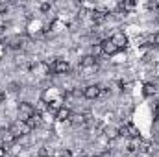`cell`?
<instances>
[{"label": "cell", "instance_id": "6da1fadb", "mask_svg": "<svg viewBox=\"0 0 159 157\" xmlns=\"http://www.w3.org/2000/svg\"><path fill=\"white\" fill-rule=\"evenodd\" d=\"M9 131L17 137V139H20V137H26V135H30V131H32V126L28 124V122H24V120H15L11 126H9Z\"/></svg>", "mask_w": 159, "mask_h": 157}, {"label": "cell", "instance_id": "7a4b0ae2", "mask_svg": "<svg viewBox=\"0 0 159 157\" xmlns=\"http://www.w3.org/2000/svg\"><path fill=\"white\" fill-rule=\"evenodd\" d=\"M35 113H37V111H35V107H34L30 102H20V104H19V120L28 122Z\"/></svg>", "mask_w": 159, "mask_h": 157}, {"label": "cell", "instance_id": "3957f363", "mask_svg": "<svg viewBox=\"0 0 159 157\" xmlns=\"http://www.w3.org/2000/svg\"><path fill=\"white\" fill-rule=\"evenodd\" d=\"M52 70H54L56 74H69V72H70V65H69V61H65V59H56V61L52 63Z\"/></svg>", "mask_w": 159, "mask_h": 157}, {"label": "cell", "instance_id": "277c9868", "mask_svg": "<svg viewBox=\"0 0 159 157\" xmlns=\"http://www.w3.org/2000/svg\"><path fill=\"white\" fill-rule=\"evenodd\" d=\"M100 94H102V87L96 85V83H94V85H87V87L83 89V96L89 98V100H96Z\"/></svg>", "mask_w": 159, "mask_h": 157}, {"label": "cell", "instance_id": "5b68a950", "mask_svg": "<svg viewBox=\"0 0 159 157\" xmlns=\"http://www.w3.org/2000/svg\"><path fill=\"white\" fill-rule=\"evenodd\" d=\"M100 48H102V52L106 54V56H113V54H117L119 52V48L115 46V43L111 39H106L100 43Z\"/></svg>", "mask_w": 159, "mask_h": 157}, {"label": "cell", "instance_id": "8992f818", "mask_svg": "<svg viewBox=\"0 0 159 157\" xmlns=\"http://www.w3.org/2000/svg\"><path fill=\"white\" fill-rule=\"evenodd\" d=\"M80 67H81L83 70H93V69H96V56H83Z\"/></svg>", "mask_w": 159, "mask_h": 157}, {"label": "cell", "instance_id": "52a82bcc", "mask_svg": "<svg viewBox=\"0 0 159 157\" xmlns=\"http://www.w3.org/2000/svg\"><path fill=\"white\" fill-rule=\"evenodd\" d=\"M91 19H93L94 24H104V22L107 20V13H106L104 9H93Z\"/></svg>", "mask_w": 159, "mask_h": 157}, {"label": "cell", "instance_id": "ba28073f", "mask_svg": "<svg viewBox=\"0 0 159 157\" xmlns=\"http://www.w3.org/2000/svg\"><path fill=\"white\" fill-rule=\"evenodd\" d=\"M111 41L115 43V46H117L119 50H120V48H126V44H128V37H126V35H124L122 32H119V34H115V35L111 37Z\"/></svg>", "mask_w": 159, "mask_h": 157}, {"label": "cell", "instance_id": "9c48e42d", "mask_svg": "<svg viewBox=\"0 0 159 157\" xmlns=\"http://www.w3.org/2000/svg\"><path fill=\"white\" fill-rule=\"evenodd\" d=\"M70 115H72V111H70L69 107H65V105H63V107L56 113V120H59V122H69Z\"/></svg>", "mask_w": 159, "mask_h": 157}, {"label": "cell", "instance_id": "30bf717a", "mask_svg": "<svg viewBox=\"0 0 159 157\" xmlns=\"http://www.w3.org/2000/svg\"><path fill=\"white\" fill-rule=\"evenodd\" d=\"M69 122H70L72 126H83V124L87 122V117L81 115V113H72L70 118H69Z\"/></svg>", "mask_w": 159, "mask_h": 157}, {"label": "cell", "instance_id": "8fae6325", "mask_svg": "<svg viewBox=\"0 0 159 157\" xmlns=\"http://www.w3.org/2000/svg\"><path fill=\"white\" fill-rule=\"evenodd\" d=\"M141 137H131V141H129V144H128V152H135V150H139L141 148Z\"/></svg>", "mask_w": 159, "mask_h": 157}, {"label": "cell", "instance_id": "7c38bea8", "mask_svg": "<svg viewBox=\"0 0 159 157\" xmlns=\"http://www.w3.org/2000/svg\"><path fill=\"white\" fill-rule=\"evenodd\" d=\"M28 124H30L32 128H39L41 124H43V115H41V113H35L34 117L28 120Z\"/></svg>", "mask_w": 159, "mask_h": 157}, {"label": "cell", "instance_id": "4fadbf2b", "mask_svg": "<svg viewBox=\"0 0 159 157\" xmlns=\"http://www.w3.org/2000/svg\"><path fill=\"white\" fill-rule=\"evenodd\" d=\"M143 92H144V96H154V94L157 92V89H156L154 83H146L144 89H143Z\"/></svg>", "mask_w": 159, "mask_h": 157}, {"label": "cell", "instance_id": "5bb4252c", "mask_svg": "<svg viewBox=\"0 0 159 157\" xmlns=\"http://www.w3.org/2000/svg\"><path fill=\"white\" fill-rule=\"evenodd\" d=\"M106 137H107L109 141L119 139V137H120V135H119V129H117V128H107V129H106Z\"/></svg>", "mask_w": 159, "mask_h": 157}, {"label": "cell", "instance_id": "9a60e30c", "mask_svg": "<svg viewBox=\"0 0 159 157\" xmlns=\"http://www.w3.org/2000/svg\"><path fill=\"white\" fill-rule=\"evenodd\" d=\"M22 46V39L19 37V35H15L13 39L9 41V48H13V50H17V48H20Z\"/></svg>", "mask_w": 159, "mask_h": 157}, {"label": "cell", "instance_id": "2e32d148", "mask_svg": "<svg viewBox=\"0 0 159 157\" xmlns=\"http://www.w3.org/2000/svg\"><path fill=\"white\" fill-rule=\"evenodd\" d=\"M141 154H144V155H152L154 154V146L152 144H141Z\"/></svg>", "mask_w": 159, "mask_h": 157}, {"label": "cell", "instance_id": "e0dca14e", "mask_svg": "<svg viewBox=\"0 0 159 157\" xmlns=\"http://www.w3.org/2000/svg\"><path fill=\"white\" fill-rule=\"evenodd\" d=\"M52 100V102H56V100H59L57 98V91H54V89H50V91H46V94H44V100Z\"/></svg>", "mask_w": 159, "mask_h": 157}, {"label": "cell", "instance_id": "ac0fdd59", "mask_svg": "<svg viewBox=\"0 0 159 157\" xmlns=\"http://www.w3.org/2000/svg\"><path fill=\"white\" fill-rule=\"evenodd\" d=\"M119 135H120V137H129V128H128V126L119 128Z\"/></svg>", "mask_w": 159, "mask_h": 157}, {"label": "cell", "instance_id": "d6986e66", "mask_svg": "<svg viewBox=\"0 0 159 157\" xmlns=\"http://www.w3.org/2000/svg\"><path fill=\"white\" fill-rule=\"evenodd\" d=\"M120 7H122V9H133V7H135V2H131V0L122 2V4H120Z\"/></svg>", "mask_w": 159, "mask_h": 157}, {"label": "cell", "instance_id": "ffe728a7", "mask_svg": "<svg viewBox=\"0 0 159 157\" xmlns=\"http://www.w3.org/2000/svg\"><path fill=\"white\" fill-rule=\"evenodd\" d=\"M50 7H52V4H50V2H41V4H39V9H41V11H48Z\"/></svg>", "mask_w": 159, "mask_h": 157}, {"label": "cell", "instance_id": "44dd1931", "mask_svg": "<svg viewBox=\"0 0 159 157\" xmlns=\"http://www.w3.org/2000/svg\"><path fill=\"white\" fill-rule=\"evenodd\" d=\"M70 94H72V96H83V89H78V87H76Z\"/></svg>", "mask_w": 159, "mask_h": 157}, {"label": "cell", "instance_id": "7402d4cb", "mask_svg": "<svg viewBox=\"0 0 159 157\" xmlns=\"http://www.w3.org/2000/svg\"><path fill=\"white\" fill-rule=\"evenodd\" d=\"M39 157H48V150H46V148H41L39 150Z\"/></svg>", "mask_w": 159, "mask_h": 157}, {"label": "cell", "instance_id": "603a6c76", "mask_svg": "<svg viewBox=\"0 0 159 157\" xmlns=\"http://www.w3.org/2000/svg\"><path fill=\"white\" fill-rule=\"evenodd\" d=\"M6 11H7V6H6V4H0V15L6 13Z\"/></svg>", "mask_w": 159, "mask_h": 157}, {"label": "cell", "instance_id": "cb8c5ba5", "mask_svg": "<svg viewBox=\"0 0 159 157\" xmlns=\"http://www.w3.org/2000/svg\"><path fill=\"white\" fill-rule=\"evenodd\" d=\"M154 129H156V131L159 133V117L156 118V124H154Z\"/></svg>", "mask_w": 159, "mask_h": 157}, {"label": "cell", "instance_id": "d4e9b609", "mask_svg": "<svg viewBox=\"0 0 159 157\" xmlns=\"http://www.w3.org/2000/svg\"><path fill=\"white\" fill-rule=\"evenodd\" d=\"M63 157H72V154H70L69 150H65V152H63Z\"/></svg>", "mask_w": 159, "mask_h": 157}, {"label": "cell", "instance_id": "484cf974", "mask_svg": "<svg viewBox=\"0 0 159 157\" xmlns=\"http://www.w3.org/2000/svg\"><path fill=\"white\" fill-rule=\"evenodd\" d=\"M0 157H6V150H4L2 146H0Z\"/></svg>", "mask_w": 159, "mask_h": 157}, {"label": "cell", "instance_id": "4316f807", "mask_svg": "<svg viewBox=\"0 0 159 157\" xmlns=\"http://www.w3.org/2000/svg\"><path fill=\"white\" fill-rule=\"evenodd\" d=\"M96 157H111L109 154H100V155H96Z\"/></svg>", "mask_w": 159, "mask_h": 157}, {"label": "cell", "instance_id": "83f0119b", "mask_svg": "<svg viewBox=\"0 0 159 157\" xmlns=\"http://www.w3.org/2000/svg\"><path fill=\"white\" fill-rule=\"evenodd\" d=\"M156 115H157V117H159V104H157V105H156Z\"/></svg>", "mask_w": 159, "mask_h": 157}]
</instances>
